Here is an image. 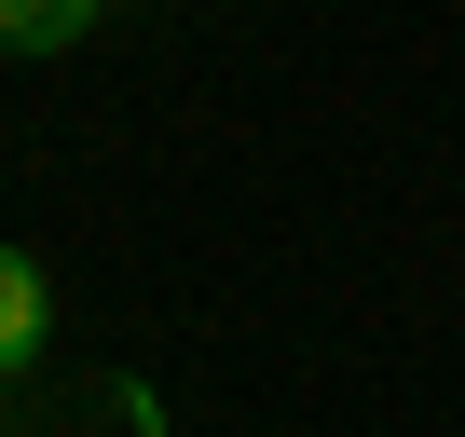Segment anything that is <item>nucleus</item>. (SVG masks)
Here are the masks:
<instances>
[{
    "instance_id": "nucleus-1",
    "label": "nucleus",
    "mask_w": 465,
    "mask_h": 437,
    "mask_svg": "<svg viewBox=\"0 0 465 437\" xmlns=\"http://www.w3.org/2000/svg\"><path fill=\"white\" fill-rule=\"evenodd\" d=\"M42 355H55V274L0 247V383H42Z\"/></svg>"
},
{
    "instance_id": "nucleus-2",
    "label": "nucleus",
    "mask_w": 465,
    "mask_h": 437,
    "mask_svg": "<svg viewBox=\"0 0 465 437\" xmlns=\"http://www.w3.org/2000/svg\"><path fill=\"white\" fill-rule=\"evenodd\" d=\"M110 0H0V55H69Z\"/></svg>"
},
{
    "instance_id": "nucleus-3",
    "label": "nucleus",
    "mask_w": 465,
    "mask_h": 437,
    "mask_svg": "<svg viewBox=\"0 0 465 437\" xmlns=\"http://www.w3.org/2000/svg\"><path fill=\"white\" fill-rule=\"evenodd\" d=\"M0 437H28V383H0Z\"/></svg>"
}]
</instances>
